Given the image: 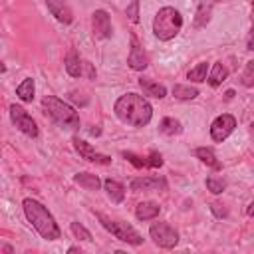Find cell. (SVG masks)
<instances>
[{
  "label": "cell",
  "mask_w": 254,
  "mask_h": 254,
  "mask_svg": "<svg viewBox=\"0 0 254 254\" xmlns=\"http://www.w3.org/2000/svg\"><path fill=\"white\" fill-rule=\"evenodd\" d=\"M113 111H115L119 121L131 125V127H143L153 117L151 103L143 95H139V93H125V95H121L115 101Z\"/></svg>",
  "instance_id": "6da1fadb"
},
{
  "label": "cell",
  "mask_w": 254,
  "mask_h": 254,
  "mask_svg": "<svg viewBox=\"0 0 254 254\" xmlns=\"http://www.w3.org/2000/svg\"><path fill=\"white\" fill-rule=\"evenodd\" d=\"M22 206H24V214H26L28 222L38 230V234L42 238H46V240H58L62 236L56 218L52 216V212L42 202H38L34 198H24Z\"/></svg>",
  "instance_id": "7a4b0ae2"
},
{
  "label": "cell",
  "mask_w": 254,
  "mask_h": 254,
  "mask_svg": "<svg viewBox=\"0 0 254 254\" xmlns=\"http://www.w3.org/2000/svg\"><path fill=\"white\" fill-rule=\"evenodd\" d=\"M42 107H44V111H46L60 127H64V129H77V127H79V115H77V111H75L69 103L62 101L60 97H56V95H46V97L42 99Z\"/></svg>",
  "instance_id": "3957f363"
},
{
  "label": "cell",
  "mask_w": 254,
  "mask_h": 254,
  "mask_svg": "<svg viewBox=\"0 0 254 254\" xmlns=\"http://www.w3.org/2000/svg\"><path fill=\"white\" fill-rule=\"evenodd\" d=\"M181 28H183V18L179 10H175L173 6L161 8L153 18V34L163 42L173 40L181 32Z\"/></svg>",
  "instance_id": "277c9868"
},
{
  "label": "cell",
  "mask_w": 254,
  "mask_h": 254,
  "mask_svg": "<svg viewBox=\"0 0 254 254\" xmlns=\"http://www.w3.org/2000/svg\"><path fill=\"white\" fill-rule=\"evenodd\" d=\"M97 218L101 220V224H103V228L107 230V232H111L117 240H121V242H127V244H141L143 242V236L131 226V224H127V222H123V220H111V218H107L105 214H97Z\"/></svg>",
  "instance_id": "5b68a950"
},
{
  "label": "cell",
  "mask_w": 254,
  "mask_h": 254,
  "mask_svg": "<svg viewBox=\"0 0 254 254\" xmlns=\"http://www.w3.org/2000/svg\"><path fill=\"white\" fill-rule=\"evenodd\" d=\"M149 234H151L153 242L161 248H175L179 242V232L169 222H155L149 228Z\"/></svg>",
  "instance_id": "8992f818"
},
{
  "label": "cell",
  "mask_w": 254,
  "mask_h": 254,
  "mask_svg": "<svg viewBox=\"0 0 254 254\" xmlns=\"http://www.w3.org/2000/svg\"><path fill=\"white\" fill-rule=\"evenodd\" d=\"M10 119H12V123L24 133V135H28V137H38V125H36V121L28 115V111L22 107V105H10Z\"/></svg>",
  "instance_id": "52a82bcc"
},
{
  "label": "cell",
  "mask_w": 254,
  "mask_h": 254,
  "mask_svg": "<svg viewBox=\"0 0 254 254\" xmlns=\"http://www.w3.org/2000/svg\"><path fill=\"white\" fill-rule=\"evenodd\" d=\"M234 127H236V119H234L230 113L218 115V117L212 121V125H210V137H212V141L222 143V141L234 131Z\"/></svg>",
  "instance_id": "ba28073f"
},
{
  "label": "cell",
  "mask_w": 254,
  "mask_h": 254,
  "mask_svg": "<svg viewBox=\"0 0 254 254\" xmlns=\"http://www.w3.org/2000/svg\"><path fill=\"white\" fill-rule=\"evenodd\" d=\"M73 149L79 153V157L81 159H85V161H89V163H99V165H109L111 163V157L109 155H103V153H97L89 143H85L83 139H79V137H73Z\"/></svg>",
  "instance_id": "9c48e42d"
},
{
  "label": "cell",
  "mask_w": 254,
  "mask_h": 254,
  "mask_svg": "<svg viewBox=\"0 0 254 254\" xmlns=\"http://www.w3.org/2000/svg\"><path fill=\"white\" fill-rule=\"evenodd\" d=\"M91 24H93V34L95 38H111L113 34V28H111V18L105 10H95L93 16H91Z\"/></svg>",
  "instance_id": "30bf717a"
},
{
  "label": "cell",
  "mask_w": 254,
  "mask_h": 254,
  "mask_svg": "<svg viewBox=\"0 0 254 254\" xmlns=\"http://www.w3.org/2000/svg\"><path fill=\"white\" fill-rule=\"evenodd\" d=\"M127 64H129V67H131V69H135V71H143V69L149 65L147 54L143 52V48L139 46V42H137L135 38H131V50H129Z\"/></svg>",
  "instance_id": "8fae6325"
},
{
  "label": "cell",
  "mask_w": 254,
  "mask_h": 254,
  "mask_svg": "<svg viewBox=\"0 0 254 254\" xmlns=\"http://www.w3.org/2000/svg\"><path fill=\"white\" fill-rule=\"evenodd\" d=\"M167 189V181L161 177H139L131 181V190L139 192V190H165Z\"/></svg>",
  "instance_id": "7c38bea8"
},
{
  "label": "cell",
  "mask_w": 254,
  "mask_h": 254,
  "mask_svg": "<svg viewBox=\"0 0 254 254\" xmlns=\"http://www.w3.org/2000/svg\"><path fill=\"white\" fill-rule=\"evenodd\" d=\"M46 6H48V10L52 12V16H54L58 22L71 24V20H73V12L69 10V6H67L64 0H46Z\"/></svg>",
  "instance_id": "4fadbf2b"
},
{
  "label": "cell",
  "mask_w": 254,
  "mask_h": 254,
  "mask_svg": "<svg viewBox=\"0 0 254 254\" xmlns=\"http://www.w3.org/2000/svg\"><path fill=\"white\" fill-rule=\"evenodd\" d=\"M139 87L143 89L145 95H151V97H157V99H163L167 95V87L163 83H157V81L147 79V77H141L139 79Z\"/></svg>",
  "instance_id": "5bb4252c"
},
{
  "label": "cell",
  "mask_w": 254,
  "mask_h": 254,
  "mask_svg": "<svg viewBox=\"0 0 254 254\" xmlns=\"http://www.w3.org/2000/svg\"><path fill=\"white\" fill-rule=\"evenodd\" d=\"M159 212H161V206L157 202H153V200H143L135 208V216L139 220H151V218L159 216Z\"/></svg>",
  "instance_id": "9a60e30c"
},
{
  "label": "cell",
  "mask_w": 254,
  "mask_h": 254,
  "mask_svg": "<svg viewBox=\"0 0 254 254\" xmlns=\"http://www.w3.org/2000/svg\"><path fill=\"white\" fill-rule=\"evenodd\" d=\"M73 183L79 185V187L85 189V190H99V187H101L99 177L93 175V173H77V175L73 177Z\"/></svg>",
  "instance_id": "2e32d148"
},
{
  "label": "cell",
  "mask_w": 254,
  "mask_h": 254,
  "mask_svg": "<svg viewBox=\"0 0 254 254\" xmlns=\"http://www.w3.org/2000/svg\"><path fill=\"white\" fill-rule=\"evenodd\" d=\"M64 65H65V71H67L71 77H79V75H83V62L79 60V56H77L75 52H69V54H67Z\"/></svg>",
  "instance_id": "e0dca14e"
},
{
  "label": "cell",
  "mask_w": 254,
  "mask_h": 254,
  "mask_svg": "<svg viewBox=\"0 0 254 254\" xmlns=\"http://www.w3.org/2000/svg\"><path fill=\"white\" fill-rule=\"evenodd\" d=\"M103 187H105L107 196L111 198V202H121V200L125 198V189H123L121 183H117V181H113V179H105V181H103Z\"/></svg>",
  "instance_id": "ac0fdd59"
},
{
  "label": "cell",
  "mask_w": 254,
  "mask_h": 254,
  "mask_svg": "<svg viewBox=\"0 0 254 254\" xmlns=\"http://www.w3.org/2000/svg\"><path fill=\"white\" fill-rule=\"evenodd\" d=\"M226 75H228V69L224 67V64H222V62H216V64L212 65L210 73H208V83H210L212 87H218V85L226 79Z\"/></svg>",
  "instance_id": "d6986e66"
},
{
  "label": "cell",
  "mask_w": 254,
  "mask_h": 254,
  "mask_svg": "<svg viewBox=\"0 0 254 254\" xmlns=\"http://www.w3.org/2000/svg\"><path fill=\"white\" fill-rule=\"evenodd\" d=\"M194 155H196V159H200L204 165H208V167H212V169H220V163H218V159H216V155H214V151L210 149V147H198L196 151H194Z\"/></svg>",
  "instance_id": "ffe728a7"
},
{
  "label": "cell",
  "mask_w": 254,
  "mask_h": 254,
  "mask_svg": "<svg viewBox=\"0 0 254 254\" xmlns=\"http://www.w3.org/2000/svg\"><path fill=\"white\" fill-rule=\"evenodd\" d=\"M16 95L24 101V103H30L34 99V79L32 77H26L18 87H16Z\"/></svg>",
  "instance_id": "44dd1931"
},
{
  "label": "cell",
  "mask_w": 254,
  "mask_h": 254,
  "mask_svg": "<svg viewBox=\"0 0 254 254\" xmlns=\"http://www.w3.org/2000/svg\"><path fill=\"white\" fill-rule=\"evenodd\" d=\"M173 95L177 97V99H194L196 95H198V89L196 87H192V85H185V83H177L175 87H173Z\"/></svg>",
  "instance_id": "7402d4cb"
},
{
  "label": "cell",
  "mask_w": 254,
  "mask_h": 254,
  "mask_svg": "<svg viewBox=\"0 0 254 254\" xmlns=\"http://www.w3.org/2000/svg\"><path fill=\"white\" fill-rule=\"evenodd\" d=\"M159 131L165 133V135H179V133L183 131V127H181V121H179V119H175V117H165V119L161 121V125H159Z\"/></svg>",
  "instance_id": "603a6c76"
},
{
  "label": "cell",
  "mask_w": 254,
  "mask_h": 254,
  "mask_svg": "<svg viewBox=\"0 0 254 254\" xmlns=\"http://www.w3.org/2000/svg\"><path fill=\"white\" fill-rule=\"evenodd\" d=\"M206 71H208V64H206V62H200V64H196V65L187 73V79L196 81V83L206 81Z\"/></svg>",
  "instance_id": "cb8c5ba5"
},
{
  "label": "cell",
  "mask_w": 254,
  "mask_h": 254,
  "mask_svg": "<svg viewBox=\"0 0 254 254\" xmlns=\"http://www.w3.org/2000/svg\"><path fill=\"white\" fill-rule=\"evenodd\" d=\"M206 187H208V190H210V192H214V194H220V192L226 189V183H224L222 179H216V177H208V179H206Z\"/></svg>",
  "instance_id": "d4e9b609"
},
{
  "label": "cell",
  "mask_w": 254,
  "mask_h": 254,
  "mask_svg": "<svg viewBox=\"0 0 254 254\" xmlns=\"http://www.w3.org/2000/svg\"><path fill=\"white\" fill-rule=\"evenodd\" d=\"M71 232H73V236L79 238V240H91V232H89L83 224H79V222H71Z\"/></svg>",
  "instance_id": "484cf974"
},
{
  "label": "cell",
  "mask_w": 254,
  "mask_h": 254,
  "mask_svg": "<svg viewBox=\"0 0 254 254\" xmlns=\"http://www.w3.org/2000/svg\"><path fill=\"white\" fill-rule=\"evenodd\" d=\"M210 14V8H206L204 4L198 8V12H196V20H194V26L196 28H202V26H206V22H208V16Z\"/></svg>",
  "instance_id": "4316f807"
},
{
  "label": "cell",
  "mask_w": 254,
  "mask_h": 254,
  "mask_svg": "<svg viewBox=\"0 0 254 254\" xmlns=\"http://www.w3.org/2000/svg\"><path fill=\"white\" fill-rule=\"evenodd\" d=\"M252 73H254V62H248V64H246V69H244V73H242V83H244L246 87H252V85H254Z\"/></svg>",
  "instance_id": "83f0119b"
},
{
  "label": "cell",
  "mask_w": 254,
  "mask_h": 254,
  "mask_svg": "<svg viewBox=\"0 0 254 254\" xmlns=\"http://www.w3.org/2000/svg\"><path fill=\"white\" fill-rule=\"evenodd\" d=\"M123 157L129 161V163H133L137 169H143V167H147V163H145V159H141V157H137L135 153H131V151H125L123 153Z\"/></svg>",
  "instance_id": "f1b7e54d"
},
{
  "label": "cell",
  "mask_w": 254,
  "mask_h": 254,
  "mask_svg": "<svg viewBox=\"0 0 254 254\" xmlns=\"http://www.w3.org/2000/svg\"><path fill=\"white\" fill-rule=\"evenodd\" d=\"M145 163H147V167H149V169H157V167H161V165H163V157H161L157 151H153V153L145 159Z\"/></svg>",
  "instance_id": "f546056e"
},
{
  "label": "cell",
  "mask_w": 254,
  "mask_h": 254,
  "mask_svg": "<svg viewBox=\"0 0 254 254\" xmlns=\"http://www.w3.org/2000/svg\"><path fill=\"white\" fill-rule=\"evenodd\" d=\"M210 210L214 212V216H218V218H222V216H226L228 214V210L224 208V204L222 202H212L210 204Z\"/></svg>",
  "instance_id": "4dcf8cb0"
},
{
  "label": "cell",
  "mask_w": 254,
  "mask_h": 254,
  "mask_svg": "<svg viewBox=\"0 0 254 254\" xmlns=\"http://www.w3.org/2000/svg\"><path fill=\"white\" fill-rule=\"evenodd\" d=\"M137 6H139V2H137V0H133V4L127 8V14H129V18H131L133 22H137V20H139V16H137Z\"/></svg>",
  "instance_id": "1f68e13d"
},
{
  "label": "cell",
  "mask_w": 254,
  "mask_h": 254,
  "mask_svg": "<svg viewBox=\"0 0 254 254\" xmlns=\"http://www.w3.org/2000/svg\"><path fill=\"white\" fill-rule=\"evenodd\" d=\"M83 71L87 73V77H89V79H93V77H95V69L91 67V64H89V62H83Z\"/></svg>",
  "instance_id": "d6a6232c"
},
{
  "label": "cell",
  "mask_w": 254,
  "mask_h": 254,
  "mask_svg": "<svg viewBox=\"0 0 254 254\" xmlns=\"http://www.w3.org/2000/svg\"><path fill=\"white\" fill-rule=\"evenodd\" d=\"M4 69H6V65H4L2 62H0V71H4Z\"/></svg>",
  "instance_id": "836d02e7"
}]
</instances>
